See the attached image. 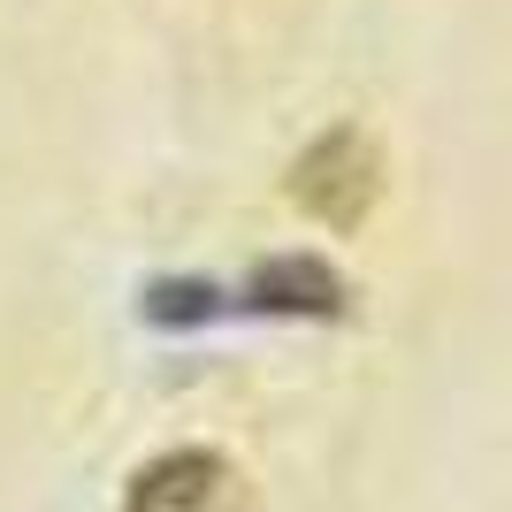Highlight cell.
<instances>
[{"label":"cell","instance_id":"7a4b0ae2","mask_svg":"<svg viewBox=\"0 0 512 512\" xmlns=\"http://www.w3.org/2000/svg\"><path fill=\"white\" fill-rule=\"evenodd\" d=\"M222 505H230V467L214 451H161L130 482L123 512H222Z\"/></svg>","mask_w":512,"mask_h":512},{"label":"cell","instance_id":"6da1fadb","mask_svg":"<svg viewBox=\"0 0 512 512\" xmlns=\"http://www.w3.org/2000/svg\"><path fill=\"white\" fill-rule=\"evenodd\" d=\"M291 199L314 222H329V230H360L375 214V199H383V153L367 146V130H352V123L329 130V138H314L291 161Z\"/></svg>","mask_w":512,"mask_h":512}]
</instances>
